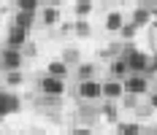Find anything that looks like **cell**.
Masks as SVG:
<instances>
[{
    "label": "cell",
    "instance_id": "cell-1",
    "mask_svg": "<svg viewBox=\"0 0 157 135\" xmlns=\"http://www.w3.org/2000/svg\"><path fill=\"white\" fill-rule=\"evenodd\" d=\"M119 57H125L127 62V70L130 73H146V68H149V51H144V49H130V51H125V54H119Z\"/></svg>",
    "mask_w": 157,
    "mask_h": 135
},
{
    "label": "cell",
    "instance_id": "cell-2",
    "mask_svg": "<svg viewBox=\"0 0 157 135\" xmlns=\"http://www.w3.org/2000/svg\"><path fill=\"white\" fill-rule=\"evenodd\" d=\"M100 84L103 81H95V78H84V81H78V97L81 100H103V89H100Z\"/></svg>",
    "mask_w": 157,
    "mask_h": 135
},
{
    "label": "cell",
    "instance_id": "cell-3",
    "mask_svg": "<svg viewBox=\"0 0 157 135\" xmlns=\"http://www.w3.org/2000/svg\"><path fill=\"white\" fill-rule=\"evenodd\" d=\"M122 87H125V92L138 97V95L149 92V78H146V73H133L130 78H122Z\"/></svg>",
    "mask_w": 157,
    "mask_h": 135
},
{
    "label": "cell",
    "instance_id": "cell-4",
    "mask_svg": "<svg viewBox=\"0 0 157 135\" xmlns=\"http://www.w3.org/2000/svg\"><path fill=\"white\" fill-rule=\"evenodd\" d=\"M38 89L44 92V95H65V78H57V76H44L41 81H38Z\"/></svg>",
    "mask_w": 157,
    "mask_h": 135
},
{
    "label": "cell",
    "instance_id": "cell-5",
    "mask_svg": "<svg viewBox=\"0 0 157 135\" xmlns=\"http://www.w3.org/2000/svg\"><path fill=\"white\" fill-rule=\"evenodd\" d=\"M0 57H3V70H19V68H22V62H25L22 49H11V46H6Z\"/></svg>",
    "mask_w": 157,
    "mask_h": 135
},
{
    "label": "cell",
    "instance_id": "cell-6",
    "mask_svg": "<svg viewBox=\"0 0 157 135\" xmlns=\"http://www.w3.org/2000/svg\"><path fill=\"white\" fill-rule=\"evenodd\" d=\"M100 89H103V100H114V103H119V100H122V95H125L122 78H111V81H103V84H100Z\"/></svg>",
    "mask_w": 157,
    "mask_h": 135
},
{
    "label": "cell",
    "instance_id": "cell-7",
    "mask_svg": "<svg viewBox=\"0 0 157 135\" xmlns=\"http://www.w3.org/2000/svg\"><path fill=\"white\" fill-rule=\"evenodd\" d=\"M25 43H27V30L19 27V24H11V27H8V35H6V46H11V49H22Z\"/></svg>",
    "mask_w": 157,
    "mask_h": 135
},
{
    "label": "cell",
    "instance_id": "cell-8",
    "mask_svg": "<svg viewBox=\"0 0 157 135\" xmlns=\"http://www.w3.org/2000/svg\"><path fill=\"white\" fill-rule=\"evenodd\" d=\"M60 6H46L44 11H41V22L46 24V27H57L60 24Z\"/></svg>",
    "mask_w": 157,
    "mask_h": 135
},
{
    "label": "cell",
    "instance_id": "cell-9",
    "mask_svg": "<svg viewBox=\"0 0 157 135\" xmlns=\"http://www.w3.org/2000/svg\"><path fill=\"white\" fill-rule=\"evenodd\" d=\"M109 73H111V78H125V76L130 73L125 57H114V60L109 62Z\"/></svg>",
    "mask_w": 157,
    "mask_h": 135
},
{
    "label": "cell",
    "instance_id": "cell-10",
    "mask_svg": "<svg viewBox=\"0 0 157 135\" xmlns=\"http://www.w3.org/2000/svg\"><path fill=\"white\" fill-rule=\"evenodd\" d=\"M130 16H133V24H136L138 30L152 24V11H149V8H136V11H133Z\"/></svg>",
    "mask_w": 157,
    "mask_h": 135
},
{
    "label": "cell",
    "instance_id": "cell-11",
    "mask_svg": "<svg viewBox=\"0 0 157 135\" xmlns=\"http://www.w3.org/2000/svg\"><path fill=\"white\" fill-rule=\"evenodd\" d=\"M14 24H19V27H25V30L30 32L33 27H35V14H30V11H16Z\"/></svg>",
    "mask_w": 157,
    "mask_h": 135
},
{
    "label": "cell",
    "instance_id": "cell-12",
    "mask_svg": "<svg viewBox=\"0 0 157 135\" xmlns=\"http://www.w3.org/2000/svg\"><path fill=\"white\" fill-rule=\"evenodd\" d=\"M125 24V16L119 14V11H111V14H106V30L109 32H119V27Z\"/></svg>",
    "mask_w": 157,
    "mask_h": 135
},
{
    "label": "cell",
    "instance_id": "cell-13",
    "mask_svg": "<svg viewBox=\"0 0 157 135\" xmlns=\"http://www.w3.org/2000/svg\"><path fill=\"white\" fill-rule=\"evenodd\" d=\"M46 73L49 76H57V78H68V65L63 60H52L46 65Z\"/></svg>",
    "mask_w": 157,
    "mask_h": 135
},
{
    "label": "cell",
    "instance_id": "cell-14",
    "mask_svg": "<svg viewBox=\"0 0 157 135\" xmlns=\"http://www.w3.org/2000/svg\"><path fill=\"white\" fill-rule=\"evenodd\" d=\"M117 124V133H122V135H138L144 133V127L138 124V122H114Z\"/></svg>",
    "mask_w": 157,
    "mask_h": 135
},
{
    "label": "cell",
    "instance_id": "cell-15",
    "mask_svg": "<svg viewBox=\"0 0 157 135\" xmlns=\"http://www.w3.org/2000/svg\"><path fill=\"white\" fill-rule=\"evenodd\" d=\"M73 35H78V38H90V35H92V27H90V24H87V19H84V16H78L76 22H73Z\"/></svg>",
    "mask_w": 157,
    "mask_h": 135
},
{
    "label": "cell",
    "instance_id": "cell-16",
    "mask_svg": "<svg viewBox=\"0 0 157 135\" xmlns=\"http://www.w3.org/2000/svg\"><path fill=\"white\" fill-rule=\"evenodd\" d=\"M92 11H95L92 0H76V3H73V14H76V16H84V19H87Z\"/></svg>",
    "mask_w": 157,
    "mask_h": 135
},
{
    "label": "cell",
    "instance_id": "cell-17",
    "mask_svg": "<svg viewBox=\"0 0 157 135\" xmlns=\"http://www.w3.org/2000/svg\"><path fill=\"white\" fill-rule=\"evenodd\" d=\"M100 111H103V119H106V122H111V124H114V122H119V108L114 105V100H106Z\"/></svg>",
    "mask_w": 157,
    "mask_h": 135
},
{
    "label": "cell",
    "instance_id": "cell-18",
    "mask_svg": "<svg viewBox=\"0 0 157 135\" xmlns=\"http://www.w3.org/2000/svg\"><path fill=\"white\" fill-rule=\"evenodd\" d=\"M95 62H84V65H78V70H76V76H78V81H84V78H95Z\"/></svg>",
    "mask_w": 157,
    "mask_h": 135
},
{
    "label": "cell",
    "instance_id": "cell-19",
    "mask_svg": "<svg viewBox=\"0 0 157 135\" xmlns=\"http://www.w3.org/2000/svg\"><path fill=\"white\" fill-rule=\"evenodd\" d=\"M6 105H8V114H19V111H22V97L6 92Z\"/></svg>",
    "mask_w": 157,
    "mask_h": 135
},
{
    "label": "cell",
    "instance_id": "cell-20",
    "mask_svg": "<svg viewBox=\"0 0 157 135\" xmlns=\"http://www.w3.org/2000/svg\"><path fill=\"white\" fill-rule=\"evenodd\" d=\"M119 54H122V46H119V43H109L106 49H100V57H103V60H109V57H119Z\"/></svg>",
    "mask_w": 157,
    "mask_h": 135
},
{
    "label": "cell",
    "instance_id": "cell-21",
    "mask_svg": "<svg viewBox=\"0 0 157 135\" xmlns=\"http://www.w3.org/2000/svg\"><path fill=\"white\" fill-rule=\"evenodd\" d=\"M16 8H19V11H30V14H38V0H16Z\"/></svg>",
    "mask_w": 157,
    "mask_h": 135
},
{
    "label": "cell",
    "instance_id": "cell-22",
    "mask_svg": "<svg viewBox=\"0 0 157 135\" xmlns=\"http://www.w3.org/2000/svg\"><path fill=\"white\" fill-rule=\"evenodd\" d=\"M22 81H25V78H22L19 70H6V84H8V87H19Z\"/></svg>",
    "mask_w": 157,
    "mask_h": 135
},
{
    "label": "cell",
    "instance_id": "cell-23",
    "mask_svg": "<svg viewBox=\"0 0 157 135\" xmlns=\"http://www.w3.org/2000/svg\"><path fill=\"white\" fill-rule=\"evenodd\" d=\"M78 57H81L78 49H65V51H63V62H65V65H76Z\"/></svg>",
    "mask_w": 157,
    "mask_h": 135
},
{
    "label": "cell",
    "instance_id": "cell-24",
    "mask_svg": "<svg viewBox=\"0 0 157 135\" xmlns=\"http://www.w3.org/2000/svg\"><path fill=\"white\" fill-rule=\"evenodd\" d=\"M136 32H138V27H136L133 22H130V24H122V27H119V35H122V38H127V41H130V38H133Z\"/></svg>",
    "mask_w": 157,
    "mask_h": 135
},
{
    "label": "cell",
    "instance_id": "cell-25",
    "mask_svg": "<svg viewBox=\"0 0 157 135\" xmlns=\"http://www.w3.org/2000/svg\"><path fill=\"white\" fill-rule=\"evenodd\" d=\"M8 116V105H6V92L0 89V122Z\"/></svg>",
    "mask_w": 157,
    "mask_h": 135
},
{
    "label": "cell",
    "instance_id": "cell-26",
    "mask_svg": "<svg viewBox=\"0 0 157 135\" xmlns=\"http://www.w3.org/2000/svg\"><path fill=\"white\" fill-rule=\"evenodd\" d=\"M22 54H27V57H35V54H38V46H35V43H25V46H22Z\"/></svg>",
    "mask_w": 157,
    "mask_h": 135
},
{
    "label": "cell",
    "instance_id": "cell-27",
    "mask_svg": "<svg viewBox=\"0 0 157 135\" xmlns=\"http://www.w3.org/2000/svg\"><path fill=\"white\" fill-rule=\"evenodd\" d=\"M136 111H138V116H141V119H146V116H152V111H155V108H152V105H141V108L136 105Z\"/></svg>",
    "mask_w": 157,
    "mask_h": 135
},
{
    "label": "cell",
    "instance_id": "cell-28",
    "mask_svg": "<svg viewBox=\"0 0 157 135\" xmlns=\"http://www.w3.org/2000/svg\"><path fill=\"white\" fill-rule=\"evenodd\" d=\"M149 73H157V54H152L149 57V68H146V76Z\"/></svg>",
    "mask_w": 157,
    "mask_h": 135
},
{
    "label": "cell",
    "instance_id": "cell-29",
    "mask_svg": "<svg viewBox=\"0 0 157 135\" xmlns=\"http://www.w3.org/2000/svg\"><path fill=\"white\" fill-rule=\"evenodd\" d=\"M71 133L73 135H90L92 130H90V127H71Z\"/></svg>",
    "mask_w": 157,
    "mask_h": 135
},
{
    "label": "cell",
    "instance_id": "cell-30",
    "mask_svg": "<svg viewBox=\"0 0 157 135\" xmlns=\"http://www.w3.org/2000/svg\"><path fill=\"white\" fill-rule=\"evenodd\" d=\"M149 105H152V108H155V111H157V92H155V95H152V97H149Z\"/></svg>",
    "mask_w": 157,
    "mask_h": 135
},
{
    "label": "cell",
    "instance_id": "cell-31",
    "mask_svg": "<svg viewBox=\"0 0 157 135\" xmlns=\"http://www.w3.org/2000/svg\"><path fill=\"white\" fill-rule=\"evenodd\" d=\"M38 3H49V6H60L63 0H38Z\"/></svg>",
    "mask_w": 157,
    "mask_h": 135
},
{
    "label": "cell",
    "instance_id": "cell-32",
    "mask_svg": "<svg viewBox=\"0 0 157 135\" xmlns=\"http://www.w3.org/2000/svg\"><path fill=\"white\" fill-rule=\"evenodd\" d=\"M152 19H155V30H157V8L152 11Z\"/></svg>",
    "mask_w": 157,
    "mask_h": 135
},
{
    "label": "cell",
    "instance_id": "cell-33",
    "mask_svg": "<svg viewBox=\"0 0 157 135\" xmlns=\"http://www.w3.org/2000/svg\"><path fill=\"white\" fill-rule=\"evenodd\" d=\"M0 70H3V57H0Z\"/></svg>",
    "mask_w": 157,
    "mask_h": 135
}]
</instances>
